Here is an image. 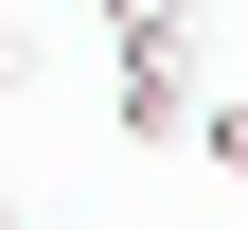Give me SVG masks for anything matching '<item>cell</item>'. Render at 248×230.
<instances>
[{"mask_svg": "<svg viewBox=\"0 0 248 230\" xmlns=\"http://www.w3.org/2000/svg\"><path fill=\"white\" fill-rule=\"evenodd\" d=\"M177 142H195L213 177H248V89H231V107H195V124H177Z\"/></svg>", "mask_w": 248, "mask_h": 230, "instance_id": "6da1fadb", "label": "cell"}, {"mask_svg": "<svg viewBox=\"0 0 248 230\" xmlns=\"http://www.w3.org/2000/svg\"><path fill=\"white\" fill-rule=\"evenodd\" d=\"M0 230H18V213H0Z\"/></svg>", "mask_w": 248, "mask_h": 230, "instance_id": "7a4b0ae2", "label": "cell"}]
</instances>
